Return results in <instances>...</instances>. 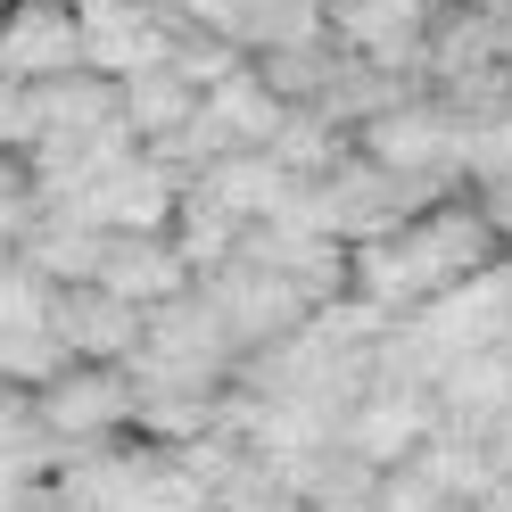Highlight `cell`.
I'll return each instance as SVG.
<instances>
[{"label":"cell","instance_id":"6da1fadb","mask_svg":"<svg viewBox=\"0 0 512 512\" xmlns=\"http://www.w3.org/2000/svg\"><path fill=\"white\" fill-rule=\"evenodd\" d=\"M504 256L496 215L479 207V190H446V199L413 207L397 232H372V240H347V290L372 298L380 314H422L430 298H446L455 281L488 273Z\"/></svg>","mask_w":512,"mask_h":512},{"label":"cell","instance_id":"7a4b0ae2","mask_svg":"<svg viewBox=\"0 0 512 512\" xmlns=\"http://www.w3.org/2000/svg\"><path fill=\"white\" fill-rule=\"evenodd\" d=\"M199 290L223 306V323H232L240 356H256V347H273V339L306 331V314L323 306L306 281H290L281 265H256V256H223L215 273H199Z\"/></svg>","mask_w":512,"mask_h":512},{"label":"cell","instance_id":"3957f363","mask_svg":"<svg viewBox=\"0 0 512 512\" xmlns=\"http://www.w3.org/2000/svg\"><path fill=\"white\" fill-rule=\"evenodd\" d=\"M42 422L67 438V455H83V446H108V438H141V389L124 364H67L50 380V389H34Z\"/></svg>","mask_w":512,"mask_h":512},{"label":"cell","instance_id":"277c9868","mask_svg":"<svg viewBox=\"0 0 512 512\" xmlns=\"http://www.w3.org/2000/svg\"><path fill=\"white\" fill-rule=\"evenodd\" d=\"M430 430H438V389L430 380H380L372 372V389L347 405V422H339V446L364 455L372 471H397V463H413V446Z\"/></svg>","mask_w":512,"mask_h":512},{"label":"cell","instance_id":"5b68a950","mask_svg":"<svg viewBox=\"0 0 512 512\" xmlns=\"http://www.w3.org/2000/svg\"><path fill=\"white\" fill-rule=\"evenodd\" d=\"M430 25H438L430 0H331V42L389 67V75H422Z\"/></svg>","mask_w":512,"mask_h":512},{"label":"cell","instance_id":"8992f818","mask_svg":"<svg viewBox=\"0 0 512 512\" xmlns=\"http://www.w3.org/2000/svg\"><path fill=\"white\" fill-rule=\"evenodd\" d=\"M83 67V17L75 0H9L0 9V75L50 83Z\"/></svg>","mask_w":512,"mask_h":512},{"label":"cell","instance_id":"52a82bcc","mask_svg":"<svg viewBox=\"0 0 512 512\" xmlns=\"http://www.w3.org/2000/svg\"><path fill=\"white\" fill-rule=\"evenodd\" d=\"M50 331L75 347V364H133V347L149 331V306L116 298L108 281H75V290H58Z\"/></svg>","mask_w":512,"mask_h":512},{"label":"cell","instance_id":"ba28073f","mask_svg":"<svg viewBox=\"0 0 512 512\" xmlns=\"http://www.w3.org/2000/svg\"><path fill=\"white\" fill-rule=\"evenodd\" d=\"M100 281H108L116 298H133V306H166V298H182L199 273H190V256L174 248V232H108Z\"/></svg>","mask_w":512,"mask_h":512},{"label":"cell","instance_id":"9c48e42d","mask_svg":"<svg viewBox=\"0 0 512 512\" xmlns=\"http://www.w3.org/2000/svg\"><path fill=\"white\" fill-rule=\"evenodd\" d=\"M190 190H207V199H215V207H232L240 223H265V215H281V199L298 190V174L281 166L273 149H223Z\"/></svg>","mask_w":512,"mask_h":512},{"label":"cell","instance_id":"30bf717a","mask_svg":"<svg viewBox=\"0 0 512 512\" xmlns=\"http://www.w3.org/2000/svg\"><path fill=\"white\" fill-rule=\"evenodd\" d=\"M207 116L223 124V141H232V149H273V133H281V116H290V100L265 83V67H256V58H240L223 83H207Z\"/></svg>","mask_w":512,"mask_h":512},{"label":"cell","instance_id":"8fae6325","mask_svg":"<svg viewBox=\"0 0 512 512\" xmlns=\"http://www.w3.org/2000/svg\"><path fill=\"white\" fill-rule=\"evenodd\" d=\"M199 108H207V91L190 83V75L174 67V58H166V67L124 75V124L141 133V149H149V141H166V133H182V124L199 116Z\"/></svg>","mask_w":512,"mask_h":512},{"label":"cell","instance_id":"7c38bea8","mask_svg":"<svg viewBox=\"0 0 512 512\" xmlns=\"http://www.w3.org/2000/svg\"><path fill=\"white\" fill-rule=\"evenodd\" d=\"M34 108H42V133H91V124L124 116V83L100 67H75V75L34 83Z\"/></svg>","mask_w":512,"mask_h":512},{"label":"cell","instance_id":"4fadbf2b","mask_svg":"<svg viewBox=\"0 0 512 512\" xmlns=\"http://www.w3.org/2000/svg\"><path fill=\"white\" fill-rule=\"evenodd\" d=\"M347 149H356V133H347L339 116H323V108H290V116H281V133H273V157L298 182H323Z\"/></svg>","mask_w":512,"mask_h":512},{"label":"cell","instance_id":"5bb4252c","mask_svg":"<svg viewBox=\"0 0 512 512\" xmlns=\"http://www.w3.org/2000/svg\"><path fill=\"white\" fill-rule=\"evenodd\" d=\"M240 232L248 223L232 207H215L207 190H182V207H174V248L190 256V273H215L223 256H240Z\"/></svg>","mask_w":512,"mask_h":512},{"label":"cell","instance_id":"9a60e30c","mask_svg":"<svg viewBox=\"0 0 512 512\" xmlns=\"http://www.w3.org/2000/svg\"><path fill=\"white\" fill-rule=\"evenodd\" d=\"M50 314H58V281L9 248L0 256V331H42Z\"/></svg>","mask_w":512,"mask_h":512},{"label":"cell","instance_id":"2e32d148","mask_svg":"<svg viewBox=\"0 0 512 512\" xmlns=\"http://www.w3.org/2000/svg\"><path fill=\"white\" fill-rule=\"evenodd\" d=\"M67 364H75V347L50 323L42 331H0V380H9V389H50Z\"/></svg>","mask_w":512,"mask_h":512},{"label":"cell","instance_id":"e0dca14e","mask_svg":"<svg viewBox=\"0 0 512 512\" xmlns=\"http://www.w3.org/2000/svg\"><path fill=\"white\" fill-rule=\"evenodd\" d=\"M34 215H42V182H34V157H17V149H0V240H25L34 232Z\"/></svg>","mask_w":512,"mask_h":512},{"label":"cell","instance_id":"ac0fdd59","mask_svg":"<svg viewBox=\"0 0 512 512\" xmlns=\"http://www.w3.org/2000/svg\"><path fill=\"white\" fill-rule=\"evenodd\" d=\"M471 190H479V207L496 215V232H504V248H512V166L488 174V182H471Z\"/></svg>","mask_w":512,"mask_h":512},{"label":"cell","instance_id":"d6986e66","mask_svg":"<svg viewBox=\"0 0 512 512\" xmlns=\"http://www.w3.org/2000/svg\"><path fill=\"white\" fill-rule=\"evenodd\" d=\"M17 397H34V389H9V380H0V413H9V405H17Z\"/></svg>","mask_w":512,"mask_h":512},{"label":"cell","instance_id":"ffe728a7","mask_svg":"<svg viewBox=\"0 0 512 512\" xmlns=\"http://www.w3.org/2000/svg\"><path fill=\"white\" fill-rule=\"evenodd\" d=\"M438 512H471V504H438Z\"/></svg>","mask_w":512,"mask_h":512},{"label":"cell","instance_id":"44dd1931","mask_svg":"<svg viewBox=\"0 0 512 512\" xmlns=\"http://www.w3.org/2000/svg\"><path fill=\"white\" fill-rule=\"evenodd\" d=\"M0 256H9V240H0Z\"/></svg>","mask_w":512,"mask_h":512},{"label":"cell","instance_id":"7402d4cb","mask_svg":"<svg viewBox=\"0 0 512 512\" xmlns=\"http://www.w3.org/2000/svg\"><path fill=\"white\" fill-rule=\"evenodd\" d=\"M0 9H9V0H0Z\"/></svg>","mask_w":512,"mask_h":512}]
</instances>
